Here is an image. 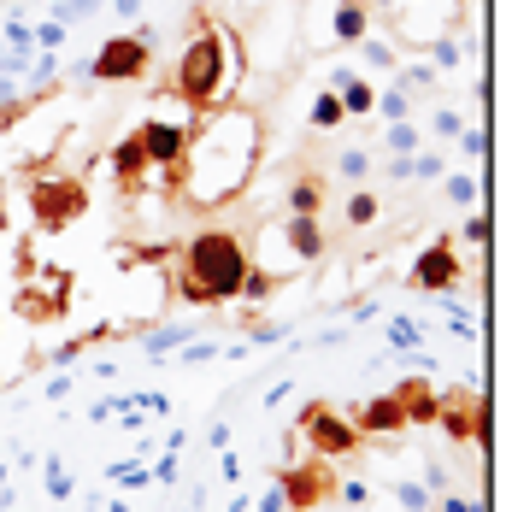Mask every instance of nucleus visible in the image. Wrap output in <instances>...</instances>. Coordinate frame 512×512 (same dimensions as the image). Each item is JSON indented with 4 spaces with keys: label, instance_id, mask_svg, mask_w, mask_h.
<instances>
[{
    "label": "nucleus",
    "instance_id": "f03ea898",
    "mask_svg": "<svg viewBox=\"0 0 512 512\" xmlns=\"http://www.w3.org/2000/svg\"><path fill=\"white\" fill-rule=\"evenodd\" d=\"M171 295L189 301V307H230L242 295H271L277 283L254 265V248H248V230H230V224H206L195 230L183 248H177V265H171Z\"/></svg>",
    "mask_w": 512,
    "mask_h": 512
},
{
    "label": "nucleus",
    "instance_id": "c756f323",
    "mask_svg": "<svg viewBox=\"0 0 512 512\" xmlns=\"http://www.w3.org/2000/svg\"><path fill=\"white\" fill-rule=\"evenodd\" d=\"M430 512H483L477 501H454V495H442V501H430Z\"/></svg>",
    "mask_w": 512,
    "mask_h": 512
},
{
    "label": "nucleus",
    "instance_id": "c85d7f7f",
    "mask_svg": "<svg viewBox=\"0 0 512 512\" xmlns=\"http://www.w3.org/2000/svg\"><path fill=\"white\" fill-rule=\"evenodd\" d=\"M465 242H489V218H483V212L465 218Z\"/></svg>",
    "mask_w": 512,
    "mask_h": 512
},
{
    "label": "nucleus",
    "instance_id": "9d476101",
    "mask_svg": "<svg viewBox=\"0 0 512 512\" xmlns=\"http://www.w3.org/2000/svg\"><path fill=\"white\" fill-rule=\"evenodd\" d=\"M348 424H354L365 442H371V436H401V430H407V407H401V395L389 389V395H371V401H359V407L348 412Z\"/></svg>",
    "mask_w": 512,
    "mask_h": 512
},
{
    "label": "nucleus",
    "instance_id": "39448f33",
    "mask_svg": "<svg viewBox=\"0 0 512 512\" xmlns=\"http://www.w3.org/2000/svg\"><path fill=\"white\" fill-rule=\"evenodd\" d=\"M295 424H301V436H307V448L318 460H354L359 448H365V436L348 424V412H336L330 401H307Z\"/></svg>",
    "mask_w": 512,
    "mask_h": 512
},
{
    "label": "nucleus",
    "instance_id": "6ab92c4d",
    "mask_svg": "<svg viewBox=\"0 0 512 512\" xmlns=\"http://www.w3.org/2000/svg\"><path fill=\"white\" fill-rule=\"evenodd\" d=\"M348 224H359V230L377 224V195H371V189H359L354 201H348Z\"/></svg>",
    "mask_w": 512,
    "mask_h": 512
},
{
    "label": "nucleus",
    "instance_id": "cd10ccee",
    "mask_svg": "<svg viewBox=\"0 0 512 512\" xmlns=\"http://www.w3.org/2000/svg\"><path fill=\"white\" fill-rule=\"evenodd\" d=\"M448 201L471 206V201H477V183H471V177H454V183H448Z\"/></svg>",
    "mask_w": 512,
    "mask_h": 512
},
{
    "label": "nucleus",
    "instance_id": "c9c22d12",
    "mask_svg": "<svg viewBox=\"0 0 512 512\" xmlns=\"http://www.w3.org/2000/svg\"><path fill=\"white\" fill-rule=\"evenodd\" d=\"M142 6H148V0H142Z\"/></svg>",
    "mask_w": 512,
    "mask_h": 512
},
{
    "label": "nucleus",
    "instance_id": "4468645a",
    "mask_svg": "<svg viewBox=\"0 0 512 512\" xmlns=\"http://www.w3.org/2000/svg\"><path fill=\"white\" fill-rule=\"evenodd\" d=\"M395 395H401V407H407V424H436V389H430L424 377H407Z\"/></svg>",
    "mask_w": 512,
    "mask_h": 512
},
{
    "label": "nucleus",
    "instance_id": "2eb2a0df",
    "mask_svg": "<svg viewBox=\"0 0 512 512\" xmlns=\"http://www.w3.org/2000/svg\"><path fill=\"white\" fill-rule=\"evenodd\" d=\"M318 206H324V177H318V171H301V177L289 183V212H295V218H318Z\"/></svg>",
    "mask_w": 512,
    "mask_h": 512
},
{
    "label": "nucleus",
    "instance_id": "0eeeda50",
    "mask_svg": "<svg viewBox=\"0 0 512 512\" xmlns=\"http://www.w3.org/2000/svg\"><path fill=\"white\" fill-rule=\"evenodd\" d=\"M277 477V495H283V507L289 512H318L324 501H336V477H330V460H301V465H283V471H271Z\"/></svg>",
    "mask_w": 512,
    "mask_h": 512
},
{
    "label": "nucleus",
    "instance_id": "bb28decb",
    "mask_svg": "<svg viewBox=\"0 0 512 512\" xmlns=\"http://www.w3.org/2000/svg\"><path fill=\"white\" fill-rule=\"evenodd\" d=\"M407 177H442V159H436V154H418V159H407Z\"/></svg>",
    "mask_w": 512,
    "mask_h": 512
},
{
    "label": "nucleus",
    "instance_id": "9b49d317",
    "mask_svg": "<svg viewBox=\"0 0 512 512\" xmlns=\"http://www.w3.org/2000/svg\"><path fill=\"white\" fill-rule=\"evenodd\" d=\"M130 136L142 142V154H148V165H159V171H171V165L183 159V142H189V124H171V118H148V124H136Z\"/></svg>",
    "mask_w": 512,
    "mask_h": 512
},
{
    "label": "nucleus",
    "instance_id": "393cba45",
    "mask_svg": "<svg viewBox=\"0 0 512 512\" xmlns=\"http://www.w3.org/2000/svg\"><path fill=\"white\" fill-rule=\"evenodd\" d=\"M389 342H395V348H418V324H412V318H395V324H389Z\"/></svg>",
    "mask_w": 512,
    "mask_h": 512
},
{
    "label": "nucleus",
    "instance_id": "aec40b11",
    "mask_svg": "<svg viewBox=\"0 0 512 512\" xmlns=\"http://www.w3.org/2000/svg\"><path fill=\"white\" fill-rule=\"evenodd\" d=\"M371 112H383L389 124H401V118H407V112H412V101H407V95H401V89H389V95H377V106H371Z\"/></svg>",
    "mask_w": 512,
    "mask_h": 512
},
{
    "label": "nucleus",
    "instance_id": "7ed1b4c3",
    "mask_svg": "<svg viewBox=\"0 0 512 512\" xmlns=\"http://www.w3.org/2000/svg\"><path fill=\"white\" fill-rule=\"evenodd\" d=\"M230 77H236V42H230V30H218L206 12H195L189 42H183L177 71H171V95L189 106V118H201L212 106H224Z\"/></svg>",
    "mask_w": 512,
    "mask_h": 512
},
{
    "label": "nucleus",
    "instance_id": "b1692460",
    "mask_svg": "<svg viewBox=\"0 0 512 512\" xmlns=\"http://www.w3.org/2000/svg\"><path fill=\"white\" fill-rule=\"evenodd\" d=\"M30 42H36V48H59V42H65V24H36V30H30Z\"/></svg>",
    "mask_w": 512,
    "mask_h": 512
},
{
    "label": "nucleus",
    "instance_id": "dca6fc26",
    "mask_svg": "<svg viewBox=\"0 0 512 512\" xmlns=\"http://www.w3.org/2000/svg\"><path fill=\"white\" fill-rule=\"evenodd\" d=\"M336 101H342V112H371L377 106V89L365 77H354V71H342L336 77Z\"/></svg>",
    "mask_w": 512,
    "mask_h": 512
},
{
    "label": "nucleus",
    "instance_id": "ddd939ff",
    "mask_svg": "<svg viewBox=\"0 0 512 512\" xmlns=\"http://www.w3.org/2000/svg\"><path fill=\"white\" fill-rule=\"evenodd\" d=\"M283 242H289V254L301 259V265H318V259H324V230H318V218H295V212H289Z\"/></svg>",
    "mask_w": 512,
    "mask_h": 512
},
{
    "label": "nucleus",
    "instance_id": "f704fd0d",
    "mask_svg": "<svg viewBox=\"0 0 512 512\" xmlns=\"http://www.w3.org/2000/svg\"><path fill=\"white\" fill-rule=\"evenodd\" d=\"M336 6H365V0H336ZM365 12H371V6H365Z\"/></svg>",
    "mask_w": 512,
    "mask_h": 512
},
{
    "label": "nucleus",
    "instance_id": "2f4dec72",
    "mask_svg": "<svg viewBox=\"0 0 512 512\" xmlns=\"http://www.w3.org/2000/svg\"><path fill=\"white\" fill-rule=\"evenodd\" d=\"M183 342H189V330H165V336H154L148 348H154V354H159V348H183Z\"/></svg>",
    "mask_w": 512,
    "mask_h": 512
},
{
    "label": "nucleus",
    "instance_id": "f8f14e48",
    "mask_svg": "<svg viewBox=\"0 0 512 512\" xmlns=\"http://www.w3.org/2000/svg\"><path fill=\"white\" fill-rule=\"evenodd\" d=\"M148 171H154V165H148V154H142V142H136V136H124V142L112 148V177H118V189H124V195H136V189L148 183Z\"/></svg>",
    "mask_w": 512,
    "mask_h": 512
},
{
    "label": "nucleus",
    "instance_id": "7c9ffc66",
    "mask_svg": "<svg viewBox=\"0 0 512 512\" xmlns=\"http://www.w3.org/2000/svg\"><path fill=\"white\" fill-rule=\"evenodd\" d=\"M460 112H436V136H460Z\"/></svg>",
    "mask_w": 512,
    "mask_h": 512
},
{
    "label": "nucleus",
    "instance_id": "1a4fd4ad",
    "mask_svg": "<svg viewBox=\"0 0 512 512\" xmlns=\"http://www.w3.org/2000/svg\"><path fill=\"white\" fill-rule=\"evenodd\" d=\"M436 424L454 436V442H477L489 430V401L477 389H454V395H436Z\"/></svg>",
    "mask_w": 512,
    "mask_h": 512
},
{
    "label": "nucleus",
    "instance_id": "423d86ee",
    "mask_svg": "<svg viewBox=\"0 0 512 512\" xmlns=\"http://www.w3.org/2000/svg\"><path fill=\"white\" fill-rule=\"evenodd\" d=\"M89 77H95V83H148V77H154V48H148V36L136 30V36L101 42L95 59H89Z\"/></svg>",
    "mask_w": 512,
    "mask_h": 512
},
{
    "label": "nucleus",
    "instance_id": "5701e85b",
    "mask_svg": "<svg viewBox=\"0 0 512 512\" xmlns=\"http://www.w3.org/2000/svg\"><path fill=\"white\" fill-rule=\"evenodd\" d=\"M395 501L412 512H430V489H418V483H395Z\"/></svg>",
    "mask_w": 512,
    "mask_h": 512
},
{
    "label": "nucleus",
    "instance_id": "4be33fe9",
    "mask_svg": "<svg viewBox=\"0 0 512 512\" xmlns=\"http://www.w3.org/2000/svg\"><path fill=\"white\" fill-rule=\"evenodd\" d=\"M412 148H418V130H412L407 118H401V124H389V154H412Z\"/></svg>",
    "mask_w": 512,
    "mask_h": 512
},
{
    "label": "nucleus",
    "instance_id": "473e14b6",
    "mask_svg": "<svg viewBox=\"0 0 512 512\" xmlns=\"http://www.w3.org/2000/svg\"><path fill=\"white\" fill-rule=\"evenodd\" d=\"M460 148L477 159V154H483V136H477V130H460Z\"/></svg>",
    "mask_w": 512,
    "mask_h": 512
},
{
    "label": "nucleus",
    "instance_id": "a878e982",
    "mask_svg": "<svg viewBox=\"0 0 512 512\" xmlns=\"http://www.w3.org/2000/svg\"><path fill=\"white\" fill-rule=\"evenodd\" d=\"M365 171H371V154H359V148H348V154H342V177H365Z\"/></svg>",
    "mask_w": 512,
    "mask_h": 512
},
{
    "label": "nucleus",
    "instance_id": "20e7f679",
    "mask_svg": "<svg viewBox=\"0 0 512 512\" xmlns=\"http://www.w3.org/2000/svg\"><path fill=\"white\" fill-rule=\"evenodd\" d=\"M24 201H30V218H36V230H71L83 212H89V183L77 177V171H48V165H30V189H24Z\"/></svg>",
    "mask_w": 512,
    "mask_h": 512
},
{
    "label": "nucleus",
    "instance_id": "6e6552de",
    "mask_svg": "<svg viewBox=\"0 0 512 512\" xmlns=\"http://www.w3.org/2000/svg\"><path fill=\"white\" fill-rule=\"evenodd\" d=\"M454 283H465V265H460V254H454V242H448V236H436L424 254L412 259L407 289H424V295H448Z\"/></svg>",
    "mask_w": 512,
    "mask_h": 512
},
{
    "label": "nucleus",
    "instance_id": "412c9836",
    "mask_svg": "<svg viewBox=\"0 0 512 512\" xmlns=\"http://www.w3.org/2000/svg\"><path fill=\"white\" fill-rule=\"evenodd\" d=\"M95 6H101V0H59V6H53V24H77V18H89Z\"/></svg>",
    "mask_w": 512,
    "mask_h": 512
},
{
    "label": "nucleus",
    "instance_id": "a211bd4d",
    "mask_svg": "<svg viewBox=\"0 0 512 512\" xmlns=\"http://www.w3.org/2000/svg\"><path fill=\"white\" fill-rule=\"evenodd\" d=\"M342 118H348V112H342V101H336V89L312 101V130H318V136H324V130H342Z\"/></svg>",
    "mask_w": 512,
    "mask_h": 512
},
{
    "label": "nucleus",
    "instance_id": "72a5a7b5",
    "mask_svg": "<svg viewBox=\"0 0 512 512\" xmlns=\"http://www.w3.org/2000/svg\"><path fill=\"white\" fill-rule=\"evenodd\" d=\"M259 507H265V512H289V507H283V495H277V483H271V495H265Z\"/></svg>",
    "mask_w": 512,
    "mask_h": 512
},
{
    "label": "nucleus",
    "instance_id": "f257e3e1",
    "mask_svg": "<svg viewBox=\"0 0 512 512\" xmlns=\"http://www.w3.org/2000/svg\"><path fill=\"white\" fill-rule=\"evenodd\" d=\"M259 171V118L248 106H212L189 118L183 159L165 171V189L177 206H224L248 189Z\"/></svg>",
    "mask_w": 512,
    "mask_h": 512
},
{
    "label": "nucleus",
    "instance_id": "f3484780",
    "mask_svg": "<svg viewBox=\"0 0 512 512\" xmlns=\"http://www.w3.org/2000/svg\"><path fill=\"white\" fill-rule=\"evenodd\" d=\"M365 30H371V12H365V6H336V42L359 48V42H365Z\"/></svg>",
    "mask_w": 512,
    "mask_h": 512
}]
</instances>
